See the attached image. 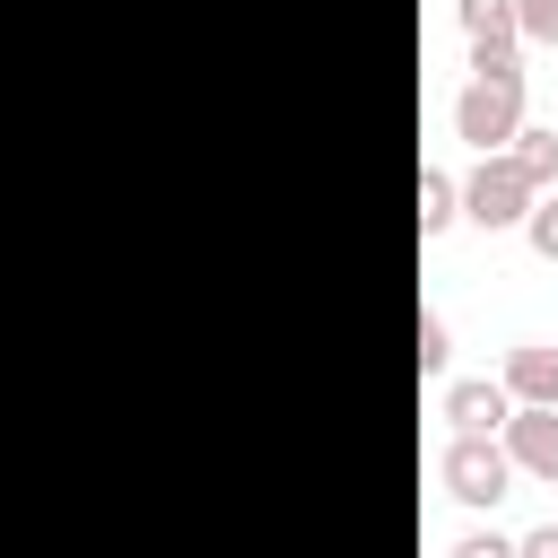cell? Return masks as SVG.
I'll return each mask as SVG.
<instances>
[{"label":"cell","instance_id":"cell-2","mask_svg":"<svg viewBox=\"0 0 558 558\" xmlns=\"http://www.w3.org/2000/svg\"><path fill=\"white\" fill-rule=\"evenodd\" d=\"M436 471H445V488H453L471 514H488V506L514 488V462H506V445H497V436H453V445L436 453Z\"/></svg>","mask_w":558,"mask_h":558},{"label":"cell","instance_id":"cell-6","mask_svg":"<svg viewBox=\"0 0 558 558\" xmlns=\"http://www.w3.org/2000/svg\"><path fill=\"white\" fill-rule=\"evenodd\" d=\"M445 418H453V436H497L514 418V401H506V384L462 375V384H445Z\"/></svg>","mask_w":558,"mask_h":558},{"label":"cell","instance_id":"cell-1","mask_svg":"<svg viewBox=\"0 0 558 558\" xmlns=\"http://www.w3.org/2000/svg\"><path fill=\"white\" fill-rule=\"evenodd\" d=\"M453 192H462V218H471V227H488V235H497V227H523V218H532V201H541V192H532V174H523L514 157H480V166H471V183H453Z\"/></svg>","mask_w":558,"mask_h":558},{"label":"cell","instance_id":"cell-15","mask_svg":"<svg viewBox=\"0 0 558 558\" xmlns=\"http://www.w3.org/2000/svg\"><path fill=\"white\" fill-rule=\"evenodd\" d=\"M514 558H558V523H532V532L514 541Z\"/></svg>","mask_w":558,"mask_h":558},{"label":"cell","instance_id":"cell-13","mask_svg":"<svg viewBox=\"0 0 558 558\" xmlns=\"http://www.w3.org/2000/svg\"><path fill=\"white\" fill-rule=\"evenodd\" d=\"M514 35L523 44H558V0H514Z\"/></svg>","mask_w":558,"mask_h":558},{"label":"cell","instance_id":"cell-10","mask_svg":"<svg viewBox=\"0 0 558 558\" xmlns=\"http://www.w3.org/2000/svg\"><path fill=\"white\" fill-rule=\"evenodd\" d=\"M523 174H532V192H558V131H514V148H506Z\"/></svg>","mask_w":558,"mask_h":558},{"label":"cell","instance_id":"cell-8","mask_svg":"<svg viewBox=\"0 0 558 558\" xmlns=\"http://www.w3.org/2000/svg\"><path fill=\"white\" fill-rule=\"evenodd\" d=\"M471 87L523 96V44H471Z\"/></svg>","mask_w":558,"mask_h":558},{"label":"cell","instance_id":"cell-3","mask_svg":"<svg viewBox=\"0 0 558 558\" xmlns=\"http://www.w3.org/2000/svg\"><path fill=\"white\" fill-rule=\"evenodd\" d=\"M514 131H523V96H506V87H462V96H453V140H462V148L506 157Z\"/></svg>","mask_w":558,"mask_h":558},{"label":"cell","instance_id":"cell-7","mask_svg":"<svg viewBox=\"0 0 558 558\" xmlns=\"http://www.w3.org/2000/svg\"><path fill=\"white\" fill-rule=\"evenodd\" d=\"M462 218V192H453V174L445 166H418V235H445Z\"/></svg>","mask_w":558,"mask_h":558},{"label":"cell","instance_id":"cell-16","mask_svg":"<svg viewBox=\"0 0 558 558\" xmlns=\"http://www.w3.org/2000/svg\"><path fill=\"white\" fill-rule=\"evenodd\" d=\"M549 131H558V122H549Z\"/></svg>","mask_w":558,"mask_h":558},{"label":"cell","instance_id":"cell-14","mask_svg":"<svg viewBox=\"0 0 558 558\" xmlns=\"http://www.w3.org/2000/svg\"><path fill=\"white\" fill-rule=\"evenodd\" d=\"M445 558H514V541H506V532H462Z\"/></svg>","mask_w":558,"mask_h":558},{"label":"cell","instance_id":"cell-11","mask_svg":"<svg viewBox=\"0 0 558 558\" xmlns=\"http://www.w3.org/2000/svg\"><path fill=\"white\" fill-rule=\"evenodd\" d=\"M445 357H453V331H445V314H418V375H445Z\"/></svg>","mask_w":558,"mask_h":558},{"label":"cell","instance_id":"cell-4","mask_svg":"<svg viewBox=\"0 0 558 558\" xmlns=\"http://www.w3.org/2000/svg\"><path fill=\"white\" fill-rule=\"evenodd\" d=\"M497 384H506L514 410H558V349H549V340H514Z\"/></svg>","mask_w":558,"mask_h":558},{"label":"cell","instance_id":"cell-5","mask_svg":"<svg viewBox=\"0 0 558 558\" xmlns=\"http://www.w3.org/2000/svg\"><path fill=\"white\" fill-rule=\"evenodd\" d=\"M497 445H506L514 471H532V480L558 488V410H514V418L497 427Z\"/></svg>","mask_w":558,"mask_h":558},{"label":"cell","instance_id":"cell-12","mask_svg":"<svg viewBox=\"0 0 558 558\" xmlns=\"http://www.w3.org/2000/svg\"><path fill=\"white\" fill-rule=\"evenodd\" d=\"M523 235H532V253H541V262H558V192H541V201H532Z\"/></svg>","mask_w":558,"mask_h":558},{"label":"cell","instance_id":"cell-9","mask_svg":"<svg viewBox=\"0 0 558 558\" xmlns=\"http://www.w3.org/2000/svg\"><path fill=\"white\" fill-rule=\"evenodd\" d=\"M453 17H462L471 44H523L514 35V0H453Z\"/></svg>","mask_w":558,"mask_h":558}]
</instances>
